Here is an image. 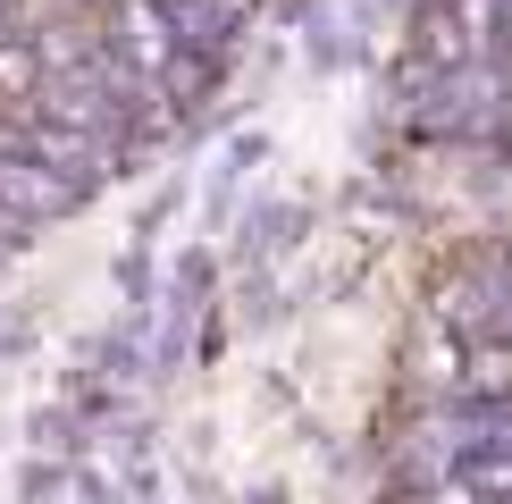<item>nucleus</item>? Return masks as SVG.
<instances>
[{
  "instance_id": "7",
  "label": "nucleus",
  "mask_w": 512,
  "mask_h": 504,
  "mask_svg": "<svg viewBox=\"0 0 512 504\" xmlns=\"http://www.w3.org/2000/svg\"><path fill=\"white\" fill-rule=\"evenodd\" d=\"M420 504H487V496H479L462 471H445V479H429V496H420Z\"/></svg>"
},
{
  "instance_id": "3",
  "label": "nucleus",
  "mask_w": 512,
  "mask_h": 504,
  "mask_svg": "<svg viewBox=\"0 0 512 504\" xmlns=\"http://www.w3.org/2000/svg\"><path fill=\"white\" fill-rule=\"evenodd\" d=\"M76 194H84V185H76V177H59L51 160H34L26 143H0V202H9L26 227L68 219V210H76Z\"/></svg>"
},
{
  "instance_id": "2",
  "label": "nucleus",
  "mask_w": 512,
  "mask_h": 504,
  "mask_svg": "<svg viewBox=\"0 0 512 504\" xmlns=\"http://www.w3.org/2000/svg\"><path fill=\"white\" fill-rule=\"evenodd\" d=\"M101 42H110L118 68H135L152 93H160V76L185 59V42H177V9H168V0H118L110 26H101Z\"/></svg>"
},
{
  "instance_id": "1",
  "label": "nucleus",
  "mask_w": 512,
  "mask_h": 504,
  "mask_svg": "<svg viewBox=\"0 0 512 504\" xmlns=\"http://www.w3.org/2000/svg\"><path fill=\"white\" fill-rule=\"evenodd\" d=\"M512 118V68L504 59H471V68L420 76L412 93V126L420 135H487V126Z\"/></svg>"
},
{
  "instance_id": "5",
  "label": "nucleus",
  "mask_w": 512,
  "mask_h": 504,
  "mask_svg": "<svg viewBox=\"0 0 512 504\" xmlns=\"http://www.w3.org/2000/svg\"><path fill=\"white\" fill-rule=\"evenodd\" d=\"M42 84H51V68H42L34 34H0V101H9V110H34Z\"/></svg>"
},
{
  "instance_id": "6",
  "label": "nucleus",
  "mask_w": 512,
  "mask_h": 504,
  "mask_svg": "<svg viewBox=\"0 0 512 504\" xmlns=\"http://www.w3.org/2000/svg\"><path fill=\"white\" fill-rule=\"evenodd\" d=\"M445 17H454L462 34H471L479 59H496V34H504V0H445Z\"/></svg>"
},
{
  "instance_id": "8",
  "label": "nucleus",
  "mask_w": 512,
  "mask_h": 504,
  "mask_svg": "<svg viewBox=\"0 0 512 504\" xmlns=\"http://www.w3.org/2000/svg\"><path fill=\"white\" fill-rule=\"evenodd\" d=\"M26 236H34V227H26V219H17V210H9V202H0V261H9V252H26Z\"/></svg>"
},
{
  "instance_id": "9",
  "label": "nucleus",
  "mask_w": 512,
  "mask_h": 504,
  "mask_svg": "<svg viewBox=\"0 0 512 504\" xmlns=\"http://www.w3.org/2000/svg\"><path fill=\"white\" fill-rule=\"evenodd\" d=\"M496 59L512 68V0H504V34H496Z\"/></svg>"
},
{
  "instance_id": "4",
  "label": "nucleus",
  "mask_w": 512,
  "mask_h": 504,
  "mask_svg": "<svg viewBox=\"0 0 512 504\" xmlns=\"http://www.w3.org/2000/svg\"><path fill=\"white\" fill-rule=\"evenodd\" d=\"M17 143H26L34 160H51L59 177H76V185H101V177H110V160H118L110 135H93V126H59V118H34V110H26V126H17Z\"/></svg>"
}]
</instances>
